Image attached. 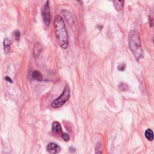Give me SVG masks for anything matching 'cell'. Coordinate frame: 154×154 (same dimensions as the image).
I'll return each instance as SVG.
<instances>
[{"label": "cell", "mask_w": 154, "mask_h": 154, "mask_svg": "<svg viewBox=\"0 0 154 154\" xmlns=\"http://www.w3.org/2000/svg\"><path fill=\"white\" fill-rule=\"evenodd\" d=\"M32 77L33 79H34L37 81H40L43 79V76H42V73L37 70H34L32 72Z\"/></svg>", "instance_id": "8fae6325"}, {"label": "cell", "mask_w": 154, "mask_h": 154, "mask_svg": "<svg viewBox=\"0 0 154 154\" xmlns=\"http://www.w3.org/2000/svg\"><path fill=\"white\" fill-rule=\"evenodd\" d=\"M145 137L149 141H152L154 138V134L150 129H147L145 132Z\"/></svg>", "instance_id": "7c38bea8"}, {"label": "cell", "mask_w": 154, "mask_h": 154, "mask_svg": "<svg viewBox=\"0 0 154 154\" xmlns=\"http://www.w3.org/2000/svg\"><path fill=\"white\" fill-rule=\"evenodd\" d=\"M61 137L65 141H68L70 139V136L68 134L63 132L61 134Z\"/></svg>", "instance_id": "5bb4252c"}, {"label": "cell", "mask_w": 154, "mask_h": 154, "mask_svg": "<svg viewBox=\"0 0 154 154\" xmlns=\"http://www.w3.org/2000/svg\"><path fill=\"white\" fill-rule=\"evenodd\" d=\"M42 15L44 21V23L46 26H49L51 22V15L50 8L49 5V1H47L42 7Z\"/></svg>", "instance_id": "277c9868"}, {"label": "cell", "mask_w": 154, "mask_h": 154, "mask_svg": "<svg viewBox=\"0 0 154 154\" xmlns=\"http://www.w3.org/2000/svg\"><path fill=\"white\" fill-rule=\"evenodd\" d=\"M14 37L16 39V40L18 41L20 38V32L18 31H16L14 32Z\"/></svg>", "instance_id": "2e32d148"}, {"label": "cell", "mask_w": 154, "mask_h": 154, "mask_svg": "<svg viewBox=\"0 0 154 154\" xmlns=\"http://www.w3.org/2000/svg\"><path fill=\"white\" fill-rule=\"evenodd\" d=\"M119 88L120 90H122V91H125L126 90V88H128V85L125 84V83H121L119 85Z\"/></svg>", "instance_id": "9a60e30c"}, {"label": "cell", "mask_w": 154, "mask_h": 154, "mask_svg": "<svg viewBox=\"0 0 154 154\" xmlns=\"http://www.w3.org/2000/svg\"><path fill=\"white\" fill-rule=\"evenodd\" d=\"M62 13L63 14L64 17V19L66 20V22L70 24V25H72L73 23V19L72 16V14L67 10H64L62 11Z\"/></svg>", "instance_id": "8992f818"}, {"label": "cell", "mask_w": 154, "mask_h": 154, "mask_svg": "<svg viewBox=\"0 0 154 154\" xmlns=\"http://www.w3.org/2000/svg\"><path fill=\"white\" fill-rule=\"evenodd\" d=\"M149 26L152 27L154 26V11H150L149 16Z\"/></svg>", "instance_id": "4fadbf2b"}, {"label": "cell", "mask_w": 154, "mask_h": 154, "mask_svg": "<svg viewBox=\"0 0 154 154\" xmlns=\"http://www.w3.org/2000/svg\"><path fill=\"white\" fill-rule=\"evenodd\" d=\"M42 51V46L39 44V43H35L34 46V49H33V55L34 57L37 58L40 53Z\"/></svg>", "instance_id": "30bf717a"}, {"label": "cell", "mask_w": 154, "mask_h": 154, "mask_svg": "<svg viewBox=\"0 0 154 154\" xmlns=\"http://www.w3.org/2000/svg\"><path fill=\"white\" fill-rule=\"evenodd\" d=\"M4 49L5 54H8L10 52V45H11V41L8 38H5L4 40Z\"/></svg>", "instance_id": "9c48e42d"}, {"label": "cell", "mask_w": 154, "mask_h": 154, "mask_svg": "<svg viewBox=\"0 0 154 154\" xmlns=\"http://www.w3.org/2000/svg\"><path fill=\"white\" fill-rule=\"evenodd\" d=\"M52 131L55 134H60L62 132V128L60 123L58 122H54L52 125Z\"/></svg>", "instance_id": "52a82bcc"}, {"label": "cell", "mask_w": 154, "mask_h": 154, "mask_svg": "<svg viewBox=\"0 0 154 154\" xmlns=\"http://www.w3.org/2000/svg\"><path fill=\"white\" fill-rule=\"evenodd\" d=\"M54 28L56 38L60 45L63 49H66L69 45V38L67 31L63 18L57 15L54 19Z\"/></svg>", "instance_id": "6da1fadb"}, {"label": "cell", "mask_w": 154, "mask_h": 154, "mask_svg": "<svg viewBox=\"0 0 154 154\" xmlns=\"http://www.w3.org/2000/svg\"><path fill=\"white\" fill-rule=\"evenodd\" d=\"M153 43H154V38H153Z\"/></svg>", "instance_id": "ffe728a7"}, {"label": "cell", "mask_w": 154, "mask_h": 154, "mask_svg": "<svg viewBox=\"0 0 154 154\" xmlns=\"http://www.w3.org/2000/svg\"><path fill=\"white\" fill-rule=\"evenodd\" d=\"M70 96V90L69 85L67 84L65 85L63 93L61 95L55 99L51 103V106L55 108H58L62 106L69 99Z\"/></svg>", "instance_id": "3957f363"}, {"label": "cell", "mask_w": 154, "mask_h": 154, "mask_svg": "<svg viewBox=\"0 0 154 154\" xmlns=\"http://www.w3.org/2000/svg\"><path fill=\"white\" fill-rule=\"evenodd\" d=\"M47 151L50 153H57L60 152V147L57 144L50 143L46 147Z\"/></svg>", "instance_id": "5b68a950"}, {"label": "cell", "mask_w": 154, "mask_h": 154, "mask_svg": "<svg viewBox=\"0 0 154 154\" xmlns=\"http://www.w3.org/2000/svg\"><path fill=\"white\" fill-rule=\"evenodd\" d=\"M125 0H113L114 6L116 10L121 11L123 9Z\"/></svg>", "instance_id": "ba28073f"}, {"label": "cell", "mask_w": 154, "mask_h": 154, "mask_svg": "<svg viewBox=\"0 0 154 154\" xmlns=\"http://www.w3.org/2000/svg\"><path fill=\"white\" fill-rule=\"evenodd\" d=\"M5 80L6 81H7L8 82H12V80H11V79L9 77V76H7L6 77H5Z\"/></svg>", "instance_id": "ac0fdd59"}, {"label": "cell", "mask_w": 154, "mask_h": 154, "mask_svg": "<svg viewBox=\"0 0 154 154\" xmlns=\"http://www.w3.org/2000/svg\"><path fill=\"white\" fill-rule=\"evenodd\" d=\"M77 1H79V2H81V0H77Z\"/></svg>", "instance_id": "d6986e66"}, {"label": "cell", "mask_w": 154, "mask_h": 154, "mask_svg": "<svg viewBox=\"0 0 154 154\" xmlns=\"http://www.w3.org/2000/svg\"><path fill=\"white\" fill-rule=\"evenodd\" d=\"M125 64H121L118 66V70L120 71H123L125 69Z\"/></svg>", "instance_id": "e0dca14e"}, {"label": "cell", "mask_w": 154, "mask_h": 154, "mask_svg": "<svg viewBox=\"0 0 154 154\" xmlns=\"http://www.w3.org/2000/svg\"><path fill=\"white\" fill-rule=\"evenodd\" d=\"M129 45V48L136 59L140 60L143 57V51L141 45L140 37L136 32L132 31L130 34Z\"/></svg>", "instance_id": "7a4b0ae2"}]
</instances>
